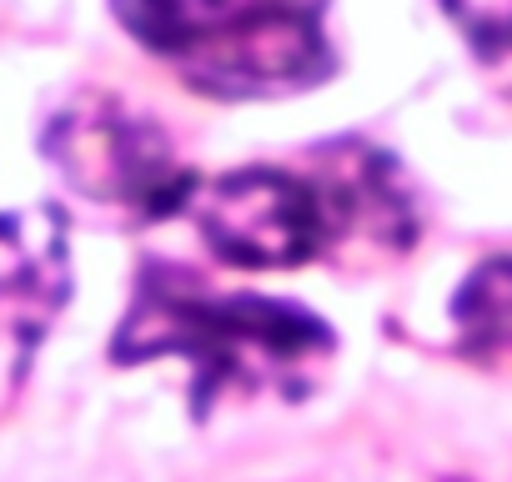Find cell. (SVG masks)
I'll return each instance as SVG.
<instances>
[{"instance_id": "1", "label": "cell", "mask_w": 512, "mask_h": 482, "mask_svg": "<svg viewBox=\"0 0 512 482\" xmlns=\"http://www.w3.org/2000/svg\"><path fill=\"white\" fill-rule=\"evenodd\" d=\"M332 352L337 337L317 312L272 297H221L166 267L141 277L136 302L111 342L121 367L176 357L191 372L196 412L256 397L297 402L322 387Z\"/></svg>"}, {"instance_id": "2", "label": "cell", "mask_w": 512, "mask_h": 482, "mask_svg": "<svg viewBox=\"0 0 512 482\" xmlns=\"http://www.w3.org/2000/svg\"><path fill=\"white\" fill-rule=\"evenodd\" d=\"M116 16L211 96L297 91L327 71V0H116Z\"/></svg>"}, {"instance_id": "3", "label": "cell", "mask_w": 512, "mask_h": 482, "mask_svg": "<svg viewBox=\"0 0 512 482\" xmlns=\"http://www.w3.org/2000/svg\"><path fill=\"white\" fill-rule=\"evenodd\" d=\"M377 176L382 171L372 161L347 166L337 181H312L287 166H241L196 181L186 211L206 236V247L231 267H302L332 247L337 226L352 211H367L372 201L392 206Z\"/></svg>"}, {"instance_id": "4", "label": "cell", "mask_w": 512, "mask_h": 482, "mask_svg": "<svg viewBox=\"0 0 512 482\" xmlns=\"http://www.w3.org/2000/svg\"><path fill=\"white\" fill-rule=\"evenodd\" d=\"M46 156L71 181V191L136 221L181 211L196 186V176L176 161L166 131L111 96L71 101L46 131Z\"/></svg>"}, {"instance_id": "5", "label": "cell", "mask_w": 512, "mask_h": 482, "mask_svg": "<svg viewBox=\"0 0 512 482\" xmlns=\"http://www.w3.org/2000/svg\"><path fill=\"white\" fill-rule=\"evenodd\" d=\"M71 297L66 221L51 206L0 216V397L16 392Z\"/></svg>"}, {"instance_id": "6", "label": "cell", "mask_w": 512, "mask_h": 482, "mask_svg": "<svg viewBox=\"0 0 512 482\" xmlns=\"http://www.w3.org/2000/svg\"><path fill=\"white\" fill-rule=\"evenodd\" d=\"M457 327L472 352H512V262H487L457 297Z\"/></svg>"}, {"instance_id": "7", "label": "cell", "mask_w": 512, "mask_h": 482, "mask_svg": "<svg viewBox=\"0 0 512 482\" xmlns=\"http://www.w3.org/2000/svg\"><path fill=\"white\" fill-rule=\"evenodd\" d=\"M442 6L482 51H512V0H442Z\"/></svg>"}, {"instance_id": "8", "label": "cell", "mask_w": 512, "mask_h": 482, "mask_svg": "<svg viewBox=\"0 0 512 482\" xmlns=\"http://www.w3.org/2000/svg\"><path fill=\"white\" fill-rule=\"evenodd\" d=\"M377 482H407V477H377Z\"/></svg>"}]
</instances>
